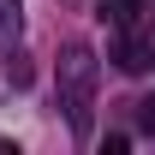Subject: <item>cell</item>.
<instances>
[{"instance_id":"obj_2","label":"cell","mask_w":155,"mask_h":155,"mask_svg":"<svg viewBox=\"0 0 155 155\" xmlns=\"http://www.w3.org/2000/svg\"><path fill=\"white\" fill-rule=\"evenodd\" d=\"M137 12H143L137 0H101V18L114 24V30H131V24H137Z\"/></svg>"},{"instance_id":"obj_3","label":"cell","mask_w":155,"mask_h":155,"mask_svg":"<svg viewBox=\"0 0 155 155\" xmlns=\"http://www.w3.org/2000/svg\"><path fill=\"white\" fill-rule=\"evenodd\" d=\"M119 72H143V66H149V54H143V42H131V36H125V30H119Z\"/></svg>"},{"instance_id":"obj_4","label":"cell","mask_w":155,"mask_h":155,"mask_svg":"<svg viewBox=\"0 0 155 155\" xmlns=\"http://www.w3.org/2000/svg\"><path fill=\"white\" fill-rule=\"evenodd\" d=\"M18 0H0V48H6V54H12V42H18Z\"/></svg>"},{"instance_id":"obj_1","label":"cell","mask_w":155,"mask_h":155,"mask_svg":"<svg viewBox=\"0 0 155 155\" xmlns=\"http://www.w3.org/2000/svg\"><path fill=\"white\" fill-rule=\"evenodd\" d=\"M96 48L90 42H66L60 54V107L72 119V131H90V107H96Z\"/></svg>"}]
</instances>
